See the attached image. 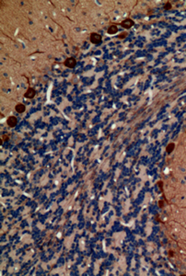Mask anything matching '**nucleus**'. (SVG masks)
<instances>
[{
  "instance_id": "nucleus-4",
  "label": "nucleus",
  "mask_w": 186,
  "mask_h": 276,
  "mask_svg": "<svg viewBox=\"0 0 186 276\" xmlns=\"http://www.w3.org/2000/svg\"><path fill=\"white\" fill-rule=\"evenodd\" d=\"M7 123L9 127H15L18 123V120L15 116H10V117L7 118Z\"/></svg>"
},
{
  "instance_id": "nucleus-5",
  "label": "nucleus",
  "mask_w": 186,
  "mask_h": 276,
  "mask_svg": "<svg viewBox=\"0 0 186 276\" xmlns=\"http://www.w3.org/2000/svg\"><path fill=\"white\" fill-rule=\"evenodd\" d=\"M35 94H36L35 90L33 89L32 87H29L27 91L25 92L24 97H25V98H27V99H32V98H34Z\"/></svg>"
},
{
  "instance_id": "nucleus-9",
  "label": "nucleus",
  "mask_w": 186,
  "mask_h": 276,
  "mask_svg": "<svg viewBox=\"0 0 186 276\" xmlns=\"http://www.w3.org/2000/svg\"><path fill=\"white\" fill-rule=\"evenodd\" d=\"M171 8V4H170V2H167L165 4V6H164V9L165 10H169V9Z\"/></svg>"
},
{
  "instance_id": "nucleus-6",
  "label": "nucleus",
  "mask_w": 186,
  "mask_h": 276,
  "mask_svg": "<svg viewBox=\"0 0 186 276\" xmlns=\"http://www.w3.org/2000/svg\"><path fill=\"white\" fill-rule=\"evenodd\" d=\"M15 110H16L17 112H18V113H22V112H24V111H25L26 107H25V106H24V105H23V104L18 103V104H17L16 107H15Z\"/></svg>"
},
{
  "instance_id": "nucleus-1",
  "label": "nucleus",
  "mask_w": 186,
  "mask_h": 276,
  "mask_svg": "<svg viewBox=\"0 0 186 276\" xmlns=\"http://www.w3.org/2000/svg\"><path fill=\"white\" fill-rule=\"evenodd\" d=\"M90 41H91L93 44H100L101 42V36L99 34V33H91L90 34Z\"/></svg>"
},
{
  "instance_id": "nucleus-11",
  "label": "nucleus",
  "mask_w": 186,
  "mask_h": 276,
  "mask_svg": "<svg viewBox=\"0 0 186 276\" xmlns=\"http://www.w3.org/2000/svg\"><path fill=\"white\" fill-rule=\"evenodd\" d=\"M126 33H125V32H124V33H122V35H120V36H119V38H121V39H123V38H125V37H126Z\"/></svg>"
},
{
  "instance_id": "nucleus-10",
  "label": "nucleus",
  "mask_w": 186,
  "mask_h": 276,
  "mask_svg": "<svg viewBox=\"0 0 186 276\" xmlns=\"http://www.w3.org/2000/svg\"><path fill=\"white\" fill-rule=\"evenodd\" d=\"M158 184H159V188H160V191H162V190H163V188H162V185H163L162 181H159V182H158Z\"/></svg>"
},
{
  "instance_id": "nucleus-8",
  "label": "nucleus",
  "mask_w": 186,
  "mask_h": 276,
  "mask_svg": "<svg viewBox=\"0 0 186 276\" xmlns=\"http://www.w3.org/2000/svg\"><path fill=\"white\" fill-rule=\"evenodd\" d=\"M174 147H175V145L173 144V143H171V144H170L169 145H167V147H166V151H167V153H171V152L174 150Z\"/></svg>"
},
{
  "instance_id": "nucleus-14",
  "label": "nucleus",
  "mask_w": 186,
  "mask_h": 276,
  "mask_svg": "<svg viewBox=\"0 0 186 276\" xmlns=\"http://www.w3.org/2000/svg\"><path fill=\"white\" fill-rule=\"evenodd\" d=\"M3 138H4L3 140H7V139H8V136H7V135H3Z\"/></svg>"
},
{
  "instance_id": "nucleus-2",
  "label": "nucleus",
  "mask_w": 186,
  "mask_h": 276,
  "mask_svg": "<svg viewBox=\"0 0 186 276\" xmlns=\"http://www.w3.org/2000/svg\"><path fill=\"white\" fill-rule=\"evenodd\" d=\"M64 64L67 67H68V68H74V67L76 66V61L74 57H68L67 59L64 60Z\"/></svg>"
},
{
  "instance_id": "nucleus-3",
  "label": "nucleus",
  "mask_w": 186,
  "mask_h": 276,
  "mask_svg": "<svg viewBox=\"0 0 186 276\" xmlns=\"http://www.w3.org/2000/svg\"><path fill=\"white\" fill-rule=\"evenodd\" d=\"M134 25H135V22L132 20L131 18H126V19H124V21L121 22V26L124 29H130Z\"/></svg>"
},
{
  "instance_id": "nucleus-13",
  "label": "nucleus",
  "mask_w": 186,
  "mask_h": 276,
  "mask_svg": "<svg viewBox=\"0 0 186 276\" xmlns=\"http://www.w3.org/2000/svg\"><path fill=\"white\" fill-rule=\"evenodd\" d=\"M169 255H170V257H173V255H174V252H173V251H169Z\"/></svg>"
},
{
  "instance_id": "nucleus-7",
  "label": "nucleus",
  "mask_w": 186,
  "mask_h": 276,
  "mask_svg": "<svg viewBox=\"0 0 186 276\" xmlns=\"http://www.w3.org/2000/svg\"><path fill=\"white\" fill-rule=\"evenodd\" d=\"M117 31H118V28H117V26H115V25H111L110 27L108 28V30H107V32L111 35L117 33Z\"/></svg>"
},
{
  "instance_id": "nucleus-12",
  "label": "nucleus",
  "mask_w": 186,
  "mask_h": 276,
  "mask_svg": "<svg viewBox=\"0 0 186 276\" xmlns=\"http://www.w3.org/2000/svg\"><path fill=\"white\" fill-rule=\"evenodd\" d=\"M159 207L162 208V207H163V201H159Z\"/></svg>"
}]
</instances>
